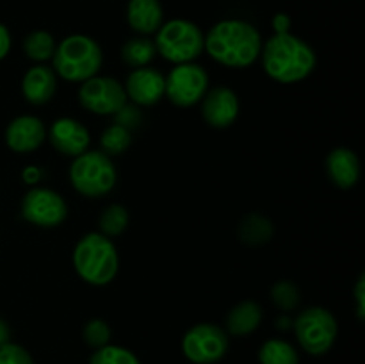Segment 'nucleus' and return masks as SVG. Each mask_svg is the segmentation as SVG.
Returning <instances> with one entry per match:
<instances>
[{
    "label": "nucleus",
    "mask_w": 365,
    "mask_h": 364,
    "mask_svg": "<svg viewBox=\"0 0 365 364\" xmlns=\"http://www.w3.org/2000/svg\"><path fill=\"white\" fill-rule=\"evenodd\" d=\"M46 138L52 143L53 148L59 153L68 157H78L81 153L88 152L91 136L86 128L84 123H81L75 118H57L52 123V127L46 132Z\"/></svg>",
    "instance_id": "obj_13"
},
{
    "label": "nucleus",
    "mask_w": 365,
    "mask_h": 364,
    "mask_svg": "<svg viewBox=\"0 0 365 364\" xmlns=\"http://www.w3.org/2000/svg\"><path fill=\"white\" fill-rule=\"evenodd\" d=\"M56 75L70 82H84L95 77L103 63L98 43L86 34H71L56 46L52 57Z\"/></svg>",
    "instance_id": "obj_4"
},
{
    "label": "nucleus",
    "mask_w": 365,
    "mask_h": 364,
    "mask_svg": "<svg viewBox=\"0 0 365 364\" xmlns=\"http://www.w3.org/2000/svg\"><path fill=\"white\" fill-rule=\"evenodd\" d=\"M353 295H355L356 316H359L360 321H364V318H365V275L364 273L360 275L359 280H356V285H355V291H353Z\"/></svg>",
    "instance_id": "obj_31"
},
{
    "label": "nucleus",
    "mask_w": 365,
    "mask_h": 364,
    "mask_svg": "<svg viewBox=\"0 0 365 364\" xmlns=\"http://www.w3.org/2000/svg\"><path fill=\"white\" fill-rule=\"evenodd\" d=\"M292 323H294V320L289 316H280L277 320V328H280V330H289V328L292 327Z\"/></svg>",
    "instance_id": "obj_36"
},
{
    "label": "nucleus",
    "mask_w": 365,
    "mask_h": 364,
    "mask_svg": "<svg viewBox=\"0 0 365 364\" xmlns=\"http://www.w3.org/2000/svg\"><path fill=\"white\" fill-rule=\"evenodd\" d=\"M182 352L192 364H216L227 355L228 334L216 323H198L182 339Z\"/></svg>",
    "instance_id": "obj_8"
},
{
    "label": "nucleus",
    "mask_w": 365,
    "mask_h": 364,
    "mask_svg": "<svg viewBox=\"0 0 365 364\" xmlns=\"http://www.w3.org/2000/svg\"><path fill=\"white\" fill-rule=\"evenodd\" d=\"M46 128L38 116L24 114L7 125L6 143L13 152L29 153L38 150L45 143Z\"/></svg>",
    "instance_id": "obj_15"
},
{
    "label": "nucleus",
    "mask_w": 365,
    "mask_h": 364,
    "mask_svg": "<svg viewBox=\"0 0 365 364\" xmlns=\"http://www.w3.org/2000/svg\"><path fill=\"white\" fill-rule=\"evenodd\" d=\"M57 75L53 68L46 64H36L29 68L27 74L21 79V93L25 100L32 106H43L50 102L56 95Z\"/></svg>",
    "instance_id": "obj_16"
},
{
    "label": "nucleus",
    "mask_w": 365,
    "mask_h": 364,
    "mask_svg": "<svg viewBox=\"0 0 365 364\" xmlns=\"http://www.w3.org/2000/svg\"><path fill=\"white\" fill-rule=\"evenodd\" d=\"M11 50V32L6 25L0 24V61L9 54Z\"/></svg>",
    "instance_id": "obj_33"
},
{
    "label": "nucleus",
    "mask_w": 365,
    "mask_h": 364,
    "mask_svg": "<svg viewBox=\"0 0 365 364\" xmlns=\"http://www.w3.org/2000/svg\"><path fill=\"white\" fill-rule=\"evenodd\" d=\"M113 159L100 150H88L75 157L70 166V181L75 191L88 198H100L116 186Z\"/></svg>",
    "instance_id": "obj_6"
},
{
    "label": "nucleus",
    "mask_w": 365,
    "mask_h": 364,
    "mask_svg": "<svg viewBox=\"0 0 365 364\" xmlns=\"http://www.w3.org/2000/svg\"><path fill=\"white\" fill-rule=\"evenodd\" d=\"M271 298H273V303L278 309L289 313V310H292L294 307H298L299 291L298 288H296L294 282L280 280L273 285V289H271Z\"/></svg>",
    "instance_id": "obj_28"
},
{
    "label": "nucleus",
    "mask_w": 365,
    "mask_h": 364,
    "mask_svg": "<svg viewBox=\"0 0 365 364\" xmlns=\"http://www.w3.org/2000/svg\"><path fill=\"white\" fill-rule=\"evenodd\" d=\"M125 93L135 106H155L166 95V77L159 70L150 66L135 68L127 77Z\"/></svg>",
    "instance_id": "obj_12"
},
{
    "label": "nucleus",
    "mask_w": 365,
    "mask_h": 364,
    "mask_svg": "<svg viewBox=\"0 0 365 364\" xmlns=\"http://www.w3.org/2000/svg\"><path fill=\"white\" fill-rule=\"evenodd\" d=\"M114 116H116L118 125H121V127H125L130 132L134 131V128H138L143 121V114L135 103H125Z\"/></svg>",
    "instance_id": "obj_30"
},
{
    "label": "nucleus",
    "mask_w": 365,
    "mask_h": 364,
    "mask_svg": "<svg viewBox=\"0 0 365 364\" xmlns=\"http://www.w3.org/2000/svg\"><path fill=\"white\" fill-rule=\"evenodd\" d=\"M127 20L138 34H153L164 24L163 6L159 0H130L127 6Z\"/></svg>",
    "instance_id": "obj_18"
},
{
    "label": "nucleus",
    "mask_w": 365,
    "mask_h": 364,
    "mask_svg": "<svg viewBox=\"0 0 365 364\" xmlns=\"http://www.w3.org/2000/svg\"><path fill=\"white\" fill-rule=\"evenodd\" d=\"M296 339L310 355H324L330 352L339 334V323L334 314L324 307H309L296 316Z\"/></svg>",
    "instance_id": "obj_7"
},
{
    "label": "nucleus",
    "mask_w": 365,
    "mask_h": 364,
    "mask_svg": "<svg viewBox=\"0 0 365 364\" xmlns=\"http://www.w3.org/2000/svg\"><path fill=\"white\" fill-rule=\"evenodd\" d=\"M155 43L146 36H135L127 39L121 46V59L130 68H145L155 59Z\"/></svg>",
    "instance_id": "obj_21"
},
{
    "label": "nucleus",
    "mask_w": 365,
    "mask_h": 364,
    "mask_svg": "<svg viewBox=\"0 0 365 364\" xmlns=\"http://www.w3.org/2000/svg\"><path fill=\"white\" fill-rule=\"evenodd\" d=\"M209 91V74L196 63L177 64L166 77V95L177 107H191L202 102Z\"/></svg>",
    "instance_id": "obj_9"
},
{
    "label": "nucleus",
    "mask_w": 365,
    "mask_h": 364,
    "mask_svg": "<svg viewBox=\"0 0 365 364\" xmlns=\"http://www.w3.org/2000/svg\"><path fill=\"white\" fill-rule=\"evenodd\" d=\"M327 173L337 188L349 189L360 178V161L353 150L335 148L327 157Z\"/></svg>",
    "instance_id": "obj_17"
},
{
    "label": "nucleus",
    "mask_w": 365,
    "mask_h": 364,
    "mask_svg": "<svg viewBox=\"0 0 365 364\" xmlns=\"http://www.w3.org/2000/svg\"><path fill=\"white\" fill-rule=\"evenodd\" d=\"M110 327L107 321L100 320V318H93L86 323L84 330H82V338H84L86 345L91 346L93 350H98L102 346L109 345L110 343Z\"/></svg>",
    "instance_id": "obj_27"
},
{
    "label": "nucleus",
    "mask_w": 365,
    "mask_h": 364,
    "mask_svg": "<svg viewBox=\"0 0 365 364\" xmlns=\"http://www.w3.org/2000/svg\"><path fill=\"white\" fill-rule=\"evenodd\" d=\"M21 216L36 227H59L68 218V203L53 189L36 186L21 200Z\"/></svg>",
    "instance_id": "obj_10"
},
{
    "label": "nucleus",
    "mask_w": 365,
    "mask_h": 364,
    "mask_svg": "<svg viewBox=\"0 0 365 364\" xmlns=\"http://www.w3.org/2000/svg\"><path fill=\"white\" fill-rule=\"evenodd\" d=\"M273 29H274V34H287L289 29H291V18L284 13L274 14Z\"/></svg>",
    "instance_id": "obj_32"
},
{
    "label": "nucleus",
    "mask_w": 365,
    "mask_h": 364,
    "mask_svg": "<svg viewBox=\"0 0 365 364\" xmlns=\"http://www.w3.org/2000/svg\"><path fill=\"white\" fill-rule=\"evenodd\" d=\"M262 66L273 81L282 84H294L314 71L317 64L316 52L298 36L274 34L262 45Z\"/></svg>",
    "instance_id": "obj_2"
},
{
    "label": "nucleus",
    "mask_w": 365,
    "mask_h": 364,
    "mask_svg": "<svg viewBox=\"0 0 365 364\" xmlns=\"http://www.w3.org/2000/svg\"><path fill=\"white\" fill-rule=\"evenodd\" d=\"M260 364H299V355L291 343L284 339H269L259 350Z\"/></svg>",
    "instance_id": "obj_23"
},
{
    "label": "nucleus",
    "mask_w": 365,
    "mask_h": 364,
    "mask_svg": "<svg viewBox=\"0 0 365 364\" xmlns=\"http://www.w3.org/2000/svg\"><path fill=\"white\" fill-rule=\"evenodd\" d=\"M78 102L86 111L100 116L116 114L127 103L123 84L114 77H95L82 82L78 89Z\"/></svg>",
    "instance_id": "obj_11"
},
{
    "label": "nucleus",
    "mask_w": 365,
    "mask_h": 364,
    "mask_svg": "<svg viewBox=\"0 0 365 364\" xmlns=\"http://www.w3.org/2000/svg\"><path fill=\"white\" fill-rule=\"evenodd\" d=\"M0 364H34V360L24 346L9 341L0 346Z\"/></svg>",
    "instance_id": "obj_29"
},
{
    "label": "nucleus",
    "mask_w": 365,
    "mask_h": 364,
    "mask_svg": "<svg viewBox=\"0 0 365 364\" xmlns=\"http://www.w3.org/2000/svg\"><path fill=\"white\" fill-rule=\"evenodd\" d=\"M237 234L241 241L246 243V245L259 246L273 238L274 227L269 218L262 216L259 213H250L239 223Z\"/></svg>",
    "instance_id": "obj_20"
},
{
    "label": "nucleus",
    "mask_w": 365,
    "mask_h": 364,
    "mask_svg": "<svg viewBox=\"0 0 365 364\" xmlns=\"http://www.w3.org/2000/svg\"><path fill=\"white\" fill-rule=\"evenodd\" d=\"M89 364H141L134 352L118 345H106L95 350L89 359Z\"/></svg>",
    "instance_id": "obj_26"
},
{
    "label": "nucleus",
    "mask_w": 365,
    "mask_h": 364,
    "mask_svg": "<svg viewBox=\"0 0 365 364\" xmlns=\"http://www.w3.org/2000/svg\"><path fill=\"white\" fill-rule=\"evenodd\" d=\"M9 339H11L9 325H7L6 320H2V318H0V346L6 345V343H9Z\"/></svg>",
    "instance_id": "obj_35"
},
{
    "label": "nucleus",
    "mask_w": 365,
    "mask_h": 364,
    "mask_svg": "<svg viewBox=\"0 0 365 364\" xmlns=\"http://www.w3.org/2000/svg\"><path fill=\"white\" fill-rule=\"evenodd\" d=\"M128 221H130L128 211L120 203H110L100 214V234H103L106 238H116L127 231Z\"/></svg>",
    "instance_id": "obj_24"
},
{
    "label": "nucleus",
    "mask_w": 365,
    "mask_h": 364,
    "mask_svg": "<svg viewBox=\"0 0 365 364\" xmlns=\"http://www.w3.org/2000/svg\"><path fill=\"white\" fill-rule=\"evenodd\" d=\"M56 39L48 31H32L24 39L25 56L36 63H45L56 54Z\"/></svg>",
    "instance_id": "obj_22"
},
{
    "label": "nucleus",
    "mask_w": 365,
    "mask_h": 364,
    "mask_svg": "<svg viewBox=\"0 0 365 364\" xmlns=\"http://www.w3.org/2000/svg\"><path fill=\"white\" fill-rule=\"evenodd\" d=\"M21 177H24V181L27 182V184H38L43 177V171L41 168L38 166H27L24 170V173H21Z\"/></svg>",
    "instance_id": "obj_34"
},
{
    "label": "nucleus",
    "mask_w": 365,
    "mask_h": 364,
    "mask_svg": "<svg viewBox=\"0 0 365 364\" xmlns=\"http://www.w3.org/2000/svg\"><path fill=\"white\" fill-rule=\"evenodd\" d=\"M130 143H132V132L127 131L125 127H121V125L114 123L103 131L102 138H100V146H102L100 152H103L109 157L121 156V153L127 152Z\"/></svg>",
    "instance_id": "obj_25"
},
{
    "label": "nucleus",
    "mask_w": 365,
    "mask_h": 364,
    "mask_svg": "<svg viewBox=\"0 0 365 364\" xmlns=\"http://www.w3.org/2000/svg\"><path fill=\"white\" fill-rule=\"evenodd\" d=\"M262 307L252 300H245V302L237 303L230 309L227 316V330L232 335H248L259 328L262 323Z\"/></svg>",
    "instance_id": "obj_19"
},
{
    "label": "nucleus",
    "mask_w": 365,
    "mask_h": 364,
    "mask_svg": "<svg viewBox=\"0 0 365 364\" xmlns=\"http://www.w3.org/2000/svg\"><path fill=\"white\" fill-rule=\"evenodd\" d=\"M260 32L242 20L217 21L205 36V50L216 63L228 68H246L262 52Z\"/></svg>",
    "instance_id": "obj_1"
},
{
    "label": "nucleus",
    "mask_w": 365,
    "mask_h": 364,
    "mask_svg": "<svg viewBox=\"0 0 365 364\" xmlns=\"http://www.w3.org/2000/svg\"><path fill=\"white\" fill-rule=\"evenodd\" d=\"M157 54L175 64L192 63L205 50V34L196 24L182 18L160 25L155 38Z\"/></svg>",
    "instance_id": "obj_5"
},
{
    "label": "nucleus",
    "mask_w": 365,
    "mask_h": 364,
    "mask_svg": "<svg viewBox=\"0 0 365 364\" xmlns=\"http://www.w3.org/2000/svg\"><path fill=\"white\" fill-rule=\"evenodd\" d=\"M73 268L88 284L107 285L114 280L120 268L116 246L100 232H89L75 245Z\"/></svg>",
    "instance_id": "obj_3"
},
{
    "label": "nucleus",
    "mask_w": 365,
    "mask_h": 364,
    "mask_svg": "<svg viewBox=\"0 0 365 364\" xmlns=\"http://www.w3.org/2000/svg\"><path fill=\"white\" fill-rule=\"evenodd\" d=\"M202 116L207 125L214 128H227L234 125L239 116V98L234 89L216 86L202 98Z\"/></svg>",
    "instance_id": "obj_14"
}]
</instances>
